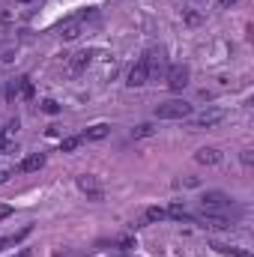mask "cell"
<instances>
[{
	"mask_svg": "<svg viewBox=\"0 0 254 257\" xmlns=\"http://www.w3.org/2000/svg\"><path fill=\"white\" fill-rule=\"evenodd\" d=\"M233 198H227L225 192H203L200 195V212L206 215H230L233 212Z\"/></svg>",
	"mask_w": 254,
	"mask_h": 257,
	"instance_id": "obj_1",
	"label": "cell"
},
{
	"mask_svg": "<svg viewBox=\"0 0 254 257\" xmlns=\"http://www.w3.org/2000/svg\"><path fill=\"white\" fill-rule=\"evenodd\" d=\"M195 114V105L183 102V99H173V102H165L156 108V117L159 120H189Z\"/></svg>",
	"mask_w": 254,
	"mask_h": 257,
	"instance_id": "obj_2",
	"label": "cell"
},
{
	"mask_svg": "<svg viewBox=\"0 0 254 257\" xmlns=\"http://www.w3.org/2000/svg\"><path fill=\"white\" fill-rule=\"evenodd\" d=\"M75 186L81 189V195H87V200H105V186L99 182V176H93V173H81L78 179H75Z\"/></svg>",
	"mask_w": 254,
	"mask_h": 257,
	"instance_id": "obj_3",
	"label": "cell"
},
{
	"mask_svg": "<svg viewBox=\"0 0 254 257\" xmlns=\"http://www.w3.org/2000/svg\"><path fill=\"white\" fill-rule=\"evenodd\" d=\"M143 63L150 69V78H165L168 75V60H165V51L162 48H150L143 54Z\"/></svg>",
	"mask_w": 254,
	"mask_h": 257,
	"instance_id": "obj_4",
	"label": "cell"
},
{
	"mask_svg": "<svg viewBox=\"0 0 254 257\" xmlns=\"http://www.w3.org/2000/svg\"><path fill=\"white\" fill-rule=\"evenodd\" d=\"M168 90H173V93H179V90H186L189 87V78H192V72H189V66H183V63H176V66H170L168 69Z\"/></svg>",
	"mask_w": 254,
	"mask_h": 257,
	"instance_id": "obj_5",
	"label": "cell"
},
{
	"mask_svg": "<svg viewBox=\"0 0 254 257\" xmlns=\"http://www.w3.org/2000/svg\"><path fill=\"white\" fill-rule=\"evenodd\" d=\"M225 117H227L225 108H206V111H200V114H192V123L198 129H212V126H219Z\"/></svg>",
	"mask_w": 254,
	"mask_h": 257,
	"instance_id": "obj_6",
	"label": "cell"
},
{
	"mask_svg": "<svg viewBox=\"0 0 254 257\" xmlns=\"http://www.w3.org/2000/svg\"><path fill=\"white\" fill-rule=\"evenodd\" d=\"M150 81V69H147V63H143V57L129 69V75H126V84L132 87V90H138V87H143Z\"/></svg>",
	"mask_w": 254,
	"mask_h": 257,
	"instance_id": "obj_7",
	"label": "cell"
},
{
	"mask_svg": "<svg viewBox=\"0 0 254 257\" xmlns=\"http://www.w3.org/2000/svg\"><path fill=\"white\" fill-rule=\"evenodd\" d=\"M195 222L203 225V228H209V230H230L233 228V218L230 215H206V212H200Z\"/></svg>",
	"mask_w": 254,
	"mask_h": 257,
	"instance_id": "obj_8",
	"label": "cell"
},
{
	"mask_svg": "<svg viewBox=\"0 0 254 257\" xmlns=\"http://www.w3.org/2000/svg\"><path fill=\"white\" fill-rule=\"evenodd\" d=\"M195 162L203 165V168H215L222 162V150H219V146H200V150L195 153Z\"/></svg>",
	"mask_w": 254,
	"mask_h": 257,
	"instance_id": "obj_9",
	"label": "cell"
},
{
	"mask_svg": "<svg viewBox=\"0 0 254 257\" xmlns=\"http://www.w3.org/2000/svg\"><path fill=\"white\" fill-rule=\"evenodd\" d=\"M81 21H84V15H78V18L66 21V24L60 27V39H63V42H72V39H78V36H81Z\"/></svg>",
	"mask_w": 254,
	"mask_h": 257,
	"instance_id": "obj_10",
	"label": "cell"
},
{
	"mask_svg": "<svg viewBox=\"0 0 254 257\" xmlns=\"http://www.w3.org/2000/svg\"><path fill=\"white\" fill-rule=\"evenodd\" d=\"M90 60H93V51H78V54H72V60H69V72H72V75H81V72L90 66Z\"/></svg>",
	"mask_w": 254,
	"mask_h": 257,
	"instance_id": "obj_11",
	"label": "cell"
},
{
	"mask_svg": "<svg viewBox=\"0 0 254 257\" xmlns=\"http://www.w3.org/2000/svg\"><path fill=\"white\" fill-rule=\"evenodd\" d=\"M42 165H45V153H30L27 159H21L18 171H21V173H33V171H39Z\"/></svg>",
	"mask_w": 254,
	"mask_h": 257,
	"instance_id": "obj_12",
	"label": "cell"
},
{
	"mask_svg": "<svg viewBox=\"0 0 254 257\" xmlns=\"http://www.w3.org/2000/svg\"><path fill=\"white\" fill-rule=\"evenodd\" d=\"M168 218V209L165 206H150L147 212H143V225H159Z\"/></svg>",
	"mask_w": 254,
	"mask_h": 257,
	"instance_id": "obj_13",
	"label": "cell"
},
{
	"mask_svg": "<svg viewBox=\"0 0 254 257\" xmlns=\"http://www.w3.org/2000/svg\"><path fill=\"white\" fill-rule=\"evenodd\" d=\"M108 132H111V129H108L105 123H96V126H90V129L81 135V141H102V138H108Z\"/></svg>",
	"mask_w": 254,
	"mask_h": 257,
	"instance_id": "obj_14",
	"label": "cell"
},
{
	"mask_svg": "<svg viewBox=\"0 0 254 257\" xmlns=\"http://www.w3.org/2000/svg\"><path fill=\"white\" fill-rule=\"evenodd\" d=\"M168 218H179V222H195V215H189V209L183 203H170L168 206Z\"/></svg>",
	"mask_w": 254,
	"mask_h": 257,
	"instance_id": "obj_15",
	"label": "cell"
},
{
	"mask_svg": "<svg viewBox=\"0 0 254 257\" xmlns=\"http://www.w3.org/2000/svg\"><path fill=\"white\" fill-rule=\"evenodd\" d=\"M81 143H84L81 135H75V138H63V141H60V153H75Z\"/></svg>",
	"mask_w": 254,
	"mask_h": 257,
	"instance_id": "obj_16",
	"label": "cell"
},
{
	"mask_svg": "<svg viewBox=\"0 0 254 257\" xmlns=\"http://www.w3.org/2000/svg\"><path fill=\"white\" fill-rule=\"evenodd\" d=\"M183 21H186L189 27H198V24L203 21V12H198V9H186V12H183Z\"/></svg>",
	"mask_w": 254,
	"mask_h": 257,
	"instance_id": "obj_17",
	"label": "cell"
},
{
	"mask_svg": "<svg viewBox=\"0 0 254 257\" xmlns=\"http://www.w3.org/2000/svg\"><path fill=\"white\" fill-rule=\"evenodd\" d=\"M33 93H36V90H33V81H30V78H21V81H18V96H21V99H33Z\"/></svg>",
	"mask_w": 254,
	"mask_h": 257,
	"instance_id": "obj_18",
	"label": "cell"
},
{
	"mask_svg": "<svg viewBox=\"0 0 254 257\" xmlns=\"http://www.w3.org/2000/svg\"><path fill=\"white\" fill-rule=\"evenodd\" d=\"M132 135H135V138H153V135H156V129H153L150 123H141V126L132 132Z\"/></svg>",
	"mask_w": 254,
	"mask_h": 257,
	"instance_id": "obj_19",
	"label": "cell"
},
{
	"mask_svg": "<svg viewBox=\"0 0 254 257\" xmlns=\"http://www.w3.org/2000/svg\"><path fill=\"white\" fill-rule=\"evenodd\" d=\"M39 108H42V111H45V114H51V117H54V114H60V105H57L54 99H45V102H42Z\"/></svg>",
	"mask_w": 254,
	"mask_h": 257,
	"instance_id": "obj_20",
	"label": "cell"
},
{
	"mask_svg": "<svg viewBox=\"0 0 254 257\" xmlns=\"http://www.w3.org/2000/svg\"><path fill=\"white\" fill-rule=\"evenodd\" d=\"M12 215V206H6V203H0V222H3V218H9Z\"/></svg>",
	"mask_w": 254,
	"mask_h": 257,
	"instance_id": "obj_21",
	"label": "cell"
},
{
	"mask_svg": "<svg viewBox=\"0 0 254 257\" xmlns=\"http://www.w3.org/2000/svg\"><path fill=\"white\" fill-rule=\"evenodd\" d=\"M242 165H245V168H251V165H254V156H251V150H245V153H242Z\"/></svg>",
	"mask_w": 254,
	"mask_h": 257,
	"instance_id": "obj_22",
	"label": "cell"
},
{
	"mask_svg": "<svg viewBox=\"0 0 254 257\" xmlns=\"http://www.w3.org/2000/svg\"><path fill=\"white\" fill-rule=\"evenodd\" d=\"M6 245H12V236H0V251H3Z\"/></svg>",
	"mask_w": 254,
	"mask_h": 257,
	"instance_id": "obj_23",
	"label": "cell"
},
{
	"mask_svg": "<svg viewBox=\"0 0 254 257\" xmlns=\"http://www.w3.org/2000/svg\"><path fill=\"white\" fill-rule=\"evenodd\" d=\"M3 146H6V132L0 129V150H3Z\"/></svg>",
	"mask_w": 254,
	"mask_h": 257,
	"instance_id": "obj_24",
	"label": "cell"
},
{
	"mask_svg": "<svg viewBox=\"0 0 254 257\" xmlns=\"http://www.w3.org/2000/svg\"><path fill=\"white\" fill-rule=\"evenodd\" d=\"M30 254H33V251H30V248H21V251H18V254H15V257H30Z\"/></svg>",
	"mask_w": 254,
	"mask_h": 257,
	"instance_id": "obj_25",
	"label": "cell"
},
{
	"mask_svg": "<svg viewBox=\"0 0 254 257\" xmlns=\"http://www.w3.org/2000/svg\"><path fill=\"white\" fill-rule=\"evenodd\" d=\"M9 179V171H0V182H6Z\"/></svg>",
	"mask_w": 254,
	"mask_h": 257,
	"instance_id": "obj_26",
	"label": "cell"
},
{
	"mask_svg": "<svg viewBox=\"0 0 254 257\" xmlns=\"http://www.w3.org/2000/svg\"><path fill=\"white\" fill-rule=\"evenodd\" d=\"M219 3H222V6H230V3H236V0H219Z\"/></svg>",
	"mask_w": 254,
	"mask_h": 257,
	"instance_id": "obj_27",
	"label": "cell"
}]
</instances>
